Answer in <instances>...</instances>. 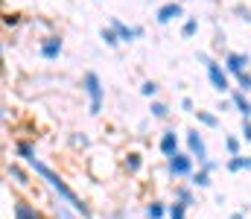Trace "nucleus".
Segmentation results:
<instances>
[{"instance_id": "1", "label": "nucleus", "mask_w": 251, "mask_h": 219, "mask_svg": "<svg viewBox=\"0 0 251 219\" xmlns=\"http://www.w3.org/2000/svg\"><path fill=\"white\" fill-rule=\"evenodd\" d=\"M26 167H29V170H32V172H35V175H38V178H41V181L53 190V193H56V199L67 202V205H70V208H73V211H76L82 219H91V217H94L91 205H88V202H85V199H82V196H79V193L67 184V181H64L62 175H59V172H56V170L44 161V158H32Z\"/></svg>"}, {"instance_id": "36", "label": "nucleus", "mask_w": 251, "mask_h": 219, "mask_svg": "<svg viewBox=\"0 0 251 219\" xmlns=\"http://www.w3.org/2000/svg\"><path fill=\"white\" fill-rule=\"evenodd\" d=\"M213 44H216V47H222V44H225V32H216V41H213Z\"/></svg>"}, {"instance_id": "24", "label": "nucleus", "mask_w": 251, "mask_h": 219, "mask_svg": "<svg viewBox=\"0 0 251 219\" xmlns=\"http://www.w3.org/2000/svg\"><path fill=\"white\" fill-rule=\"evenodd\" d=\"M100 38H102L108 47H117V44H123V41H120V35H117L111 26H102V29H100Z\"/></svg>"}, {"instance_id": "33", "label": "nucleus", "mask_w": 251, "mask_h": 219, "mask_svg": "<svg viewBox=\"0 0 251 219\" xmlns=\"http://www.w3.org/2000/svg\"><path fill=\"white\" fill-rule=\"evenodd\" d=\"M3 26H18V15L6 12V15H3Z\"/></svg>"}, {"instance_id": "13", "label": "nucleus", "mask_w": 251, "mask_h": 219, "mask_svg": "<svg viewBox=\"0 0 251 219\" xmlns=\"http://www.w3.org/2000/svg\"><path fill=\"white\" fill-rule=\"evenodd\" d=\"M143 164H146V161H143L140 152H126L123 161H120V167H123L128 175H140V172H143Z\"/></svg>"}, {"instance_id": "29", "label": "nucleus", "mask_w": 251, "mask_h": 219, "mask_svg": "<svg viewBox=\"0 0 251 219\" xmlns=\"http://www.w3.org/2000/svg\"><path fill=\"white\" fill-rule=\"evenodd\" d=\"M237 91H243V94H249V91H251V73L249 71L237 76Z\"/></svg>"}, {"instance_id": "23", "label": "nucleus", "mask_w": 251, "mask_h": 219, "mask_svg": "<svg viewBox=\"0 0 251 219\" xmlns=\"http://www.w3.org/2000/svg\"><path fill=\"white\" fill-rule=\"evenodd\" d=\"M187 184H193V187H201V190H204V187H210V172L196 170V172H193V178H190Z\"/></svg>"}, {"instance_id": "14", "label": "nucleus", "mask_w": 251, "mask_h": 219, "mask_svg": "<svg viewBox=\"0 0 251 219\" xmlns=\"http://www.w3.org/2000/svg\"><path fill=\"white\" fill-rule=\"evenodd\" d=\"M143 217H146V219H167V217H170V205H167V202H161V199H152V202H146Z\"/></svg>"}, {"instance_id": "28", "label": "nucleus", "mask_w": 251, "mask_h": 219, "mask_svg": "<svg viewBox=\"0 0 251 219\" xmlns=\"http://www.w3.org/2000/svg\"><path fill=\"white\" fill-rule=\"evenodd\" d=\"M70 146H76V149H88V146H91V138H88V135L73 132V135H70Z\"/></svg>"}, {"instance_id": "32", "label": "nucleus", "mask_w": 251, "mask_h": 219, "mask_svg": "<svg viewBox=\"0 0 251 219\" xmlns=\"http://www.w3.org/2000/svg\"><path fill=\"white\" fill-rule=\"evenodd\" d=\"M178 105H181V111H190V114H196V102H193L190 97H181V102H178Z\"/></svg>"}, {"instance_id": "19", "label": "nucleus", "mask_w": 251, "mask_h": 219, "mask_svg": "<svg viewBox=\"0 0 251 219\" xmlns=\"http://www.w3.org/2000/svg\"><path fill=\"white\" fill-rule=\"evenodd\" d=\"M53 217H56V219H76L79 214H76L67 202H62V199H53Z\"/></svg>"}, {"instance_id": "5", "label": "nucleus", "mask_w": 251, "mask_h": 219, "mask_svg": "<svg viewBox=\"0 0 251 219\" xmlns=\"http://www.w3.org/2000/svg\"><path fill=\"white\" fill-rule=\"evenodd\" d=\"M184 146H187V152L196 158V164L201 167L204 161H210V155H207V144H204V135L199 132V129H187L184 132Z\"/></svg>"}, {"instance_id": "10", "label": "nucleus", "mask_w": 251, "mask_h": 219, "mask_svg": "<svg viewBox=\"0 0 251 219\" xmlns=\"http://www.w3.org/2000/svg\"><path fill=\"white\" fill-rule=\"evenodd\" d=\"M178 18H184V6H181L178 0H170V3H164V6H158V12H155V21H158L161 26H167V24H173V21H178Z\"/></svg>"}, {"instance_id": "30", "label": "nucleus", "mask_w": 251, "mask_h": 219, "mask_svg": "<svg viewBox=\"0 0 251 219\" xmlns=\"http://www.w3.org/2000/svg\"><path fill=\"white\" fill-rule=\"evenodd\" d=\"M234 12H237V15H240L243 21H249V24H251V9H249V6H243V3H237V6H234Z\"/></svg>"}, {"instance_id": "20", "label": "nucleus", "mask_w": 251, "mask_h": 219, "mask_svg": "<svg viewBox=\"0 0 251 219\" xmlns=\"http://www.w3.org/2000/svg\"><path fill=\"white\" fill-rule=\"evenodd\" d=\"M196 120H199V126H204V129H216L219 126V114L216 111H196Z\"/></svg>"}, {"instance_id": "35", "label": "nucleus", "mask_w": 251, "mask_h": 219, "mask_svg": "<svg viewBox=\"0 0 251 219\" xmlns=\"http://www.w3.org/2000/svg\"><path fill=\"white\" fill-rule=\"evenodd\" d=\"M216 167H219V164H216V161H204V164H201V167H199V170H204V172H213V170H216Z\"/></svg>"}, {"instance_id": "22", "label": "nucleus", "mask_w": 251, "mask_h": 219, "mask_svg": "<svg viewBox=\"0 0 251 219\" xmlns=\"http://www.w3.org/2000/svg\"><path fill=\"white\" fill-rule=\"evenodd\" d=\"M225 152H228V158L243 155V138H240V135H228V138H225Z\"/></svg>"}, {"instance_id": "26", "label": "nucleus", "mask_w": 251, "mask_h": 219, "mask_svg": "<svg viewBox=\"0 0 251 219\" xmlns=\"http://www.w3.org/2000/svg\"><path fill=\"white\" fill-rule=\"evenodd\" d=\"M158 91H161V88H158V82H152V79H146V82L140 85V94H143L146 99H155V97H158Z\"/></svg>"}, {"instance_id": "7", "label": "nucleus", "mask_w": 251, "mask_h": 219, "mask_svg": "<svg viewBox=\"0 0 251 219\" xmlns=\"http://www.w3.org/2000/svg\"><path fill=\"white\" fill-rule=\"evenodd\" d=\"M12 219H47V214L38 205H32L29 199H15L12 202Z\"/></svg>"}, {"instance_id": "37", "label": "nucleus", "mask_w": 251, "mask_h": 219, "mask_svg": "<svg viewBox=\"0 0 251 219\" xmlns=\"http://www.w3.org/2000/svg\"><path fill=\"white\" fill-rule=\"evenodd\" d=\"M231 219H246V214H243V211H234V214H231Z\"/></svg>"}, {"instance_id": "4", "label": "nucleus", "mask_w": 251, "mask_h": 219, "mask_svg": "<svg viewBox=\"0 0 251 219\" xmlns=\"http://www.w3.org/2000/svg\"><path fill=\"white\" fill-rule=\"evenodd\" d=\"M193 172H196V158L190 155L187 149L184 152H178V155H173V158H167V175L170 178H193Z\"/></svg>"}, {"instance_id": "34", "label": "nucleus", "mask_w": 251, "mask_h": 219, "mask_svg": "<svg viewBox=\"0 0 251 219\" xmlns=\"http://www.w3.org/2000/svg\"><path fill=\"white\" fill-rule=\"evenodd\" d=\"M231 108H234L231 99H219V108H216V111H231Z\"/></svg>"}, {"instance_id": "12", "label": "nucleus", "mask_w": 251, "mask_h": 219, "mask_svg": "<svg viewBox=\"0 0 251 219\" xmlns=\"http://www.w3.org/2000/svg\"><path fill=\"white\" fill-rule=\"evenodd\" d=\"M108 26L120 35V41H126V44H131L134 38H140V35H143V26H128V24H123L120 18H111V21H108Z\"/></svg>"}, {"instance_id": "25", "label": "nucleus", "mask_w": 251, "mask_h": 219, "mask_svg": "<svg viewBox=\"0 0 251 219\" xmlns=\"http://www.w3.org/2000/svg\"><path fill=\"white\" fill-rule=\"evenodd\" d=\"M199 32V18H184L181 24V38H193Z\"/></svg>"}, {"instance_id": "31", "label": "nucleus", "mask_w": 251, "mask_h": 219, "mask_svg": "<svg viewBox=\"0 0 251 219\" xmlns=\"http://www.w3.org/2000/svg\"><path fill=\"white\" fill-rule=\"evenodd\" d=\"M240 138H243L246 144H251V120H243V129H240Z\"/></svg>"}, {"instance_id": "11", "label": "nucleus", "mask_w": 251, "mask_h": 219, "mask_svg": "<svg viewBox=\"0 0 251 219\" xmlns=\"http://www.w3.org/2000/svg\"><path fill=\"white\" fill-rule=\"evenodd\" d=\"M64 50L62 44V35H44L41 38V44H38V53H41V59H47V62H53V59H59Z\"/></svg>"}, {"instance_id": "15", "label": "nucleus", "mask_w": 251, "mask_h": 219, "mask_svg": "<svg viewBox=\"0 0 251 219\" xmlns=\"http://www.w3.org/2000/svg\"><path fill=\"white\" fill-rule=\"evenodd\" d=\"M231 102H234V108L243 114V120H251V99H249V94L234 91V94H231Z\"/></svg>"}, {"instance_id": "9", "label": "nucleus", "mask_w": 251, "mask_h": 219, "mask_svg": "<svg viewBox=\"0 0 251 219\" xmlns=\"http://www.w3.org/2000/svg\"><path fill=\"white\" fill-rule=\"evenodd\" d=\"M222 65H225V71H228L231 76H234V79H237L240 73L249 71L251 56H249V53H237V50H231V53H225V62H222Z\"/></svg>"}, {"instance_id": "18", "label": "nucleus", "mask_w": 251, "mask_h": 219, "mask_svg": "<svg viewBox=\"0 0 251 219\" xmlns=\"http://www.w3.org/2000/svg\"><path fill=\"white\" fill-rule=\"evenodd\" d=\"M225 170H228V172H243V170H251V155L228 158V161H225Z\"/></svg>"}, {"instance_id": "16", "label": "nucleus", "mask_w": 251, "mask_h": 219, "mask_svg": "<svg viewBox=\"0 0 251 219\" xmlns=\"http://www.w3.org/2000/svg\"><path fill=\"white\" fill-rule=\"evenodd\" d=\"M176 202H181L184 208H196V193H193V184H176Z\"/></svg>"}, {"instance_id": "6", "label": "nucleus", "mask_w": 251, "mask_h": 219, "mask_svg": "<svg viewBox=\"0 0 251 219\" xmlns=\"http://www.w3.org/2000/svg\"><path fill=\"white\" fill-rule=\"evenodd\" d=\"M29 167H24V164H18V161H9L6 164V178L15 184V187H21V190H29L32 187V178H29Z\"/></svg>"}, {"instance_id": "27", "label": "nucleus", "mask_w": 251, "mask_h": 219, "mask_svg": "<svg viewBox=\"0 0 251 219\" xmlns=\"http://www.w3.org/2000/svg\"><path fill=\"white\" fill-rule=\"evenodd\" d=\"M187 211L190 208H184L181 202H173V205H170V217L167 219H187Z\"/></svg>"}, {"instance_id": "3", "label": "nucleus", "mask_w": 251, "mask_h": 219, "mask_svg": "<svg viewBox=\"0 0 251 219\" xmlns=\"http://www.w3.org/2000/svg\"><path fill=\"white\" fill-rule=\"evenodd\" d=\"M199 62L204 65L207 79H210V85H213V91H216V94H228V91H231V73L225 71V65L213 62L207 53H199Z\"/></svg>"}, {"instance_id": "21", "label": "nucleus", "mask_w": 251, "mask_h": 219, "mask_svg": "<svg viewBox=\"0 0 251 219\" xmlns=\"http://www.w3.org/2000/svg\"><path fill=\"white\" fill-rule=\"evenodd\" d=\"M149 114H152L155 120H167L173 111H170V105H167V102H161V99H152V102H149Z\"/></svg>"}, {"instance_id": "38", "label": "nucleus", "mask_w": 251, "mask_h": 219, "mask_svg": "<svg viewBox=\"0 0 251 219\" xmlns=\"http://www.w3.org/2000/svg\"><path fill=\"white\" fill-rule=\"evenodd\" d=\"M123 217H126L123 211H114V214H111V217H108V219H123Z\"/></svg>"}, {"instance_id": "17", "label": "nucleus", "mask_w": 251, "mask_h": 219, "mask_svg": "<svg viewBox=\"0 0 251 219\" xmlns=\"http://www.w3.org/2000/svg\"><path fill=\"white\" fill-rule=\"evenodd\" d=\"M15 155H18L24 164H29L32 158H38V152H35V144H32V141H18V144H15Z\"/></svg>"}, {"instance_id": "8", "label": "nucleus", "mask_w": 251, "mask_h": 219, "mask_svg": "<svg viewBox=\"0 0 251 219\" xmlns=\"http://www.w3.org/2000/svg\"><path fill=\"white\" fill-rule=\"evenodd\" d=\"M158 152H161L164 158H173V155L181 152V138L176 135V129H164V132H161V138H158Z\"/></svg>"}, {"instance_id": "2", "label": "nucleus", "mask_w": 251, "mask_h": 219, "mask_svg": "<svg viewBox=\"0 0 251 219\" xmlns=\"http://www.w3.org/2000/svg\"><path fill=\"white\" fill-rule=\"evenodd\" d=\"M82 91L88 97V114L91 117H100L102 114V102H105V88H102V79L97 71H85L82 73Z\"/></svg>"}]
</instances>
